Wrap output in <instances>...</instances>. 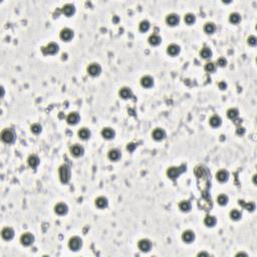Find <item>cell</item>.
<instances>
[{
	"label": "cell",
	"mask_w": 257,
	"mask_h": 257,
	"mask_svg": "<svg viewBox=\"0 0 257 257\" xmlns=\"http://www.w3.org/2000/svg\"><path fill=\"white\" fill-rule=\"evenodd\" d=\"M149 43H150L151 45H159L161 43V41H162V39H161V37L159 36V35H157V34H153V35H151L150 37H149Z\"/></svg>",
	"instance_id": "f1b7e54d"
},
{
	"label": "cell",
	"mask_w": 257,
	"mask_h": 257,
	"mask_svg": "<svg viewBox=\"0 0 257 257\" xmlns=\"http://www.w3.org/2000/svg\"><path fill=\"white\" fill-rule=\"evenodd\" d=\"M87 73L91 76H97L101 73V68L99 63H91L87 68Z\"/></svg>",
	"instance_id": "52a82bcc"
},
{
	"label": "cell",
	"mask_w": 257,
	"mask_h": 257,
	"mask_svg": "<svg viewBox=\"0 0 257 257\" xmlns=\"http://www.w3.org/2000/svg\"><path fill=\"white\" fill-rule=\"evenodd\" d=\"M59 36L61 39L64 40V41H69V40L74 37V31L70 28H63L60 31Z\"/></svg>",
	"instance_id": "9c48e42d"
},
{
	"label": "cell",
	"mask_w": 257,
	"mask_h": 257,
	"mask_svg": "<svg viewBox=\"0 0 257 257\" xmlns=\"http://www.w3.org/2000/svg\"><path fill=\"white\" fill-rule=\"evenodd\" d=\"M75 11V8L73 4H70V3H68V4H65L64 6L63 7V13L64 15H66V16H71Z\"/></svg>",
	"instance_id": "44dd1931"
},
{
	"label": "cell",
	"mask_w": 257,
	"mask_h": 257,
	"mask_svg": "<svg viewBox=\"0 0 257 257\" xmlns=\"http://www.w3.org/2000/svg\"><path fill=\"white\" fill-rule=\"evenodd\" d=\"M179 21H180V17L176 13H171L166 17V22L168 25H170V26H175V25H177L179 23Z\"/></svg>",
	"instance_id": "8fae6325"
},
{
	"label": "cell",
	"mask_w": 257,
	"mask_h": 257,
	"mask_svg": "<svg viewBox=\"0 0 257 257\" xmlns=\"http://www.w3.org/2000/svg\"><path fill=\"white\" fill-rule=\"evenodd\" d=\"M1 140L6 144H12L15 140V135L10 128H4L1 132Z\"/></svg>",
	"instance_id": "3957f363"
},
{
	"label": "cell",
	"mask_w": 257,
	"mask_h": 257,
	"mask_svg": "<svg viewBox=\"0 0 257 257\" xmlns=\"http://www.w3.org/2000/svg\"><path fill=\"white\" fill-rule=\"evenodd\" d=\"M253 183L256 184V175H254V176H253Z\"/></svg>",
	"instance_id": "681fc988"
},
{
	"label": "cell",
	"mask_w": 257,
	"mask_h": 257,
	"mask_svg": "<svg viewBox=\"0 0 257 257\" xmlns=\"http://www.w3.org/2000/svg\"><path fill=\"white\" fill-rule=\"evenodd\" d=\"M200 54H201V56H202L203 58L207 59V58H210L212 56V51H211V49H210L209 47H204L201 50Z\"/></svg>",
	"instance_id": "8d00e7d4"
},
{
	"label": "cell",
	"mask_w": 257,
	"mask_h": 257,
	"mask_svg": "<svg viewBox=\"0 0 257 257\" xmlns=\"http://www.w3.org/2000/svg\"><path fill=\"white\" fill-rule=\"evenodd\" d=\"M83 246V241L78 236H74V237H71L68 241V247L70 250L73 251H78L80 249V247Z\"/></svg>",
	"instance_id": "277c9868"
},
{
	"label": "cell",
	"mask_w": 257,
	"mask_h": 257,
	"mask_svg": "<svg viewBox=\"0 0 257 257\" xmlns=\"http://www.w3.org/2000/svg\"><path fill=\"white\" fill-rule=\"evenodd\" d=\"M239 204L241 205V206H244L246 210H248L249 212H253L254 210H255V204L252 203V202H249L247 204H245L243 202V200H239Z\"/></svg>",
	"instance_id": "d6a6232c"
},
{
	"label": "cell",
	"mask_w": 257,
	"mask_h": 257,
	"mask_svg": "<svg viewBox=\"0 0 257 257\" xmlns=\"http://www.w3.org/2000/svg\"><path fill=\"white\" fill-rule=\"evenodd\" d=\"M107 205H109V202H107V199L106 197H99L96 199V206L100 209H104V208H107Z\"/></svg>",
	"instance_id": "d6986e66"
},
{
	"label": "cell",
	"mask_w": 257,
	"mask_h": 257,
	"mask_svg": "<svg viewBox=\"0 0 257 257\" xmlns=\"http://www.w3.org/2000/svg\"><path fill=\"white\" fill-rule=\"evenodd\" d=\"M141 85H142V86L149 89V87L153 86L154 79H153L152 76H150V75H145V76H143V78L141 79Z\"/></svg>",
	"instance_id": "e0dca14e"
},
{
	"label": "cell",
	"mask_w": 257,
	"mask_h": 257,
	"mask_svg": "<svg viewBox=\"0 0 257 257\" xmlns=\"http://www.w3.org/2000/svg\"><path fill=\"white\" fill-rule=\"evenodd\" d=\"M247 42H248V44L252 45V46L256 45V43H257V38H256V36H254V35H251V36H249L248 39H247Z\"/></svg>",
	"instance_id": "b9f144b4"
},
{
	"label": "cell",
	"mask_w": 257,
	"mask_h": 257,
	"mask_svg": "<svg viewBox=\"0 0 257 257\" xmlns=\"http://www.w3.org/2000/svg\"><path fill=\"white\" fill-rule=\"evenodd\" d=\"M217 202L219 205H221V206H224V205H226L228 203V196L227 195H225V194H221L218 196L217 198Z\"/></svg>",
	"instance_id": "74e56055"
},
{
	"label": "cell",
	"mask_w": 257,
	"mask_h": 257,
	"mask_svg": "<svg viewBox=\"0 0 257 257\" xmlns=\"http://www.w3.org/2000/svg\"><path fill=\"white\" fill-rule=\"evenodd\" d=\"M179 209L182 212H189L191 210V204L189 201H182L179 203Z\"/></svg>",
	"instance_id": "f546056e"
},
{
	"label": "cell",
	"mask_w": 257,
	"mask_h": 257,
	"mask_svg": "<svg viewBox=\"0 0 257 257\" xmlns=\"http://www.w3.org/2000/svg\"><path fill=\"white\" fill-rule=\"evenodd\" d=\"M107 158L112 161H118L121 158V153L117 149H112V150H110L109 153H107Z\"/></svg>",
	"instance_id": "7402d4cb"
},
{
	"label": "cell",
	"mask_w": 257,
	"mask_h": 257,
	"mask_svg": "<svg viewBox=\"0 0 257 257\" xmlns=\"http://www.w3.org/2000/svg\"><path fill=\"white\" fill-rule=\"evenodd\" d=\"M198 256H207V257H209L210 255L207 252H200V253H198Z\"/></svg>",
	"instance_id": "7dc6e473"
},
{
	"label": "cell",
	"mask_w": 257,
	"mask_h": 257,
	"mask_svg": "<svg viewBox=\"0 0 257 257\" xmlns=\"http://www.w3.org/2000/svg\"><path fill=\"white\" fill-rule=\"evenodd\" d=\"M241 217H242V214L239 211V210H232V211L230 212V218L232 219L233 221H238Z\"/></svg>",
	"instance_id": "836d02e7"
},
{
	"label": "cell",
	"mask_w": 257,
	"mask_h": 257,
	"mask_svg": "<svg viewBox=\"0 0 257 257\" xmlns=\"http://www.w3.org/2000/svg\"><path fill=\"white\" fill-rule=\"evenodd\" d=\"M185 171H186V166H184V165L180 166V167H171L167 170V175L170 179L175 180Z\"/></svg>",
	"instance_id": "7a4b0ae2"
},
{
	"label": "cell",
	"mask_w": 257,
	"mask_h": 257,
	"mask_svg": "<svg viewBox=\"0 0 257 257\" xmlns=\"http://www.w3.org/2000/svg\"><path fill=\"white\" fill-rule=\"evenodd\" d=\"M219 87L221 90H225L226 87H227V85H226L224 81H221V83H219Z\"/></svg>",
	"instance_id": "bcb514c9"
},
{
	"label": "cell",
	"mask_w": 257,
	"mask_h": 257,
	"mask_svg": "<svg viewBox=\"0 0 257 257\" xmlns=\"http://www.w3.org/2000/svg\"><path fill=\"white\" fill-rule=\"evenodd\" d=\"M238 115H239V112L237 109H233L232 107V109H229L227 111V117L231 120H235L236 118L238 117Z\"/></svg>",
	"instance_id": "e575fe53"
},
{
	"label": "cell",
	"mask_w": 257,
	"mask_h": 257,
	"mask_svg": "<svg viewBox=\"0 0 257 257\" xmlns=\"http://www.w3.org/2000/svg\"><path fill=\"white\" fill-rule=\"evenodd\" d=\"M216 222H217V220H216L214 216H211V215H207L204 219V224L206 225L207 227H213L216 224Z\"/></svg>",
	"instance_id": "4316f807"
},
{
	"label": "cell",
	"mask_w": 257,
	"mask_h": 257,
	"mask_svg": "<svg viewBox=\"0 0 257 257\" xmlns=\"http://www.w3.org/2000/svg\"><path fill=\"white\" fill-rule=\"evenodd\" d=\"M68 205L64 203H58L56 204L54 207V212L58 215H64L68 213Z\"/></svg>",
	"instance_id": "9a60e30c"
},
{
	"label": "cell",
	"mask_w": 257,
	"mask_h": 257,
	"mask_svg": "<svg viewBox=\"0 0 257 257\" xmlns=\"http://www.w3.org/2000/svg\"><path fill=\"white\" fill-rule=\"evenodd\" d=\"M216 29V26L213 22H207L204 25V31L208 34H212Z\"/></svg>",
	"instance_id": "4dcf8cb0"
},
{
	"label": "cell",
	"mask_w": 257,
	"mask_h": 257,
	"mask_svg": "<svg viewBox=\"0 0 257 257\" xmlns=\"http://www.w3.org/2000/svg\"><path fill=\"white\" fill-rule=\"evenodd\" d=\"M27 163L30 168L35 169L39 165V158L36 155H30L27 159Z\"/></svg>",
	"instance_id": "ac0fdd59"
},
{
	"label": "cell",
	"mask_w": 257,
	"mask_h": 257,
	"mask_svg": "<svg viewBox=\"0 0 257 257\" xmlns=\"http://www.w3.org/2000/svg\"><path fill=\"white\" fill-rule=\"evenodd\" d=\"M58 49H59V47H58L57 43L50 42V43H48L47 45H46L45 47L42 48V51H43L44 54H55L58 51Z\"/></svg>",
	"instance_id": "8992f818"
},
{
	"label": "cell",
	"mask_w": 257,
	"mask_h": 257,
	"mask_svg": "<svg viewBox=\"0 0 257 257\" xmlns=\"http://www.w3.org/2000/svg\"><path fill=\"white\" fill-rule=\"evenodd\" d=\"M209 123L213 128H217V127H219L221 124H222V120H221V118L219 116L214 115V116H212L211 118H210Z\"/></svg>",
	"instance_id": "484cf974"
},
{
	"label": "cell",
	"mask_w": 257,
	"mask_h": 257,
	"mask_svg": "<svg viewBox=\"0 0 257 257\" xmlns=\"http://www.w3.org/2000/svg\"><path fill=\"white\" fill-rule=\"evenodd\" d=\"M70 152H71V155H74V157H80L84 155V152H85V149L84 147H81L80 145H74L73 147L70 148Z\"/></svg>",
	"instance_id": "2e32d148"
},
{
	"label": "cell",
	"mask_w": 257,
	"mask_h": 257,
	"mask_svg": "<svg viewBox=\"0 0 257 257\" xmlns=\"http://www.w3.org/2000/svg\"><path fill=\"white\" fill-rule=\"evenodd\" d=\"M138 247L142 252H149L152 248V242L149 239H141L138 243Z\"/></svg>",
	"instance_id": "5b68a950"
},
{
	"label": "cell",
	"mask_w": 257,
	"mask_h": 257,
	"mask_svg": "<svg viewBox=\"0 0 257 257\" xmlns=\"http://www.w3.org/2000/svg\"><path fill=\"white\" fill-rule=\"evenodd\" d=\"M216 178H217V180H218L219 182L224 183V182H226L228 180L229 173L227 171H225V170H221V171H219L217 174H216Z\"/></svg>",
	"instance_id": "603a6c76"
},
{
	"label": "cell",
	"mask_w": 257,
	"mask_h": 257,
	"mask_svg": "<svg viewBox=\"0 0 257 257\" xmlns=\"http://www.w3.org/2000/svg\"><path fill=\"white\" fill-rule=\"evenodd\" d=\"M217 64L219 66H226V64H227V60H226L224 57H220L217 60Z\"/></svg>",
	"instance_id": "7bdbcfd3"
},
{
	"label": "cell",
	"mask_w": 257,
	"mask_h": 257,
	"mask_svg": "<svg viewBox=\"0 0 257 257\" xmlns=\"http://www.w3.org/2000/svg\"><path fill=\"white\" fill-rule=\"evenodd\" d=\"M78 135L81 140H87V139H90V130H87L86 128H83L79 131Z\"/></svg>",
	"instance_id": "83f0119b"
},
{
	"label": "cell",
	"mask_w": 257,
	"mask_h": 257,
	"mask_svg": "<svg viewBox=\"0 0 257 257\" xmlns=\"http://www.w3.org/2000/svg\"><path fill=\"white\" fill-rule=\"evenodd\" d=\"M167 52L170 54V55H172V56L177 55L180 52V46L177 45V44L172 43V44H170L167 47Z\"/></svg>",
	"instance_id": "cb8c5ba5"
},
{
	"label": "cell",
	"mask_w": 257,
	"mask_h": 257,
	"mask_svg": "<svg viewBox=\"0 0 257 257\" xmlns=\"http://www.w3.org/2000/svg\"><path fill=\"white\" fill-rule=\"evenodd\" d=\"M120 96L124 100L130 99V97L133 96V92L128 87H123V89H121V90H120Z\"/></svg>",
	"instance_id": "d4e9b609"
},
{
	"label": "cell",
	"mask_w": 257,
	"mask_h": 257,
	"mask_svg": "<svg viewBox=\"0 0 257 257\" xmlns=\"http://www.w3.org/2000/svg\"><path fill=\"white\" fill-rule=\"evenodd\" d=\"M229 20H230V22H231V23L237 24V23L240 22L241 16H240V14H239V13H237V12H233V13H231V14H230Z\"/></svg>",
	"instance_id": "1f68e13d"
},
{
	"label": "cell",
	"mask_w": 257,
	"mask_h": 257,
	"mask_svg": "<svg viewBox=\"0 0 257 257\" xmlns=\"http://www.w3.org/2000/svg\"><path fill=\"white\" fill-rule=\"evenodd\" d=\"M205 70L209 71V73H212L215 70V64L213 63H207L205 64Z\"/></svg>",
	"instance_id": "60d3db41"
},
{
	"label": "cell",
	"mask_w": 257,
	"mask_h": 257,
	"mask_svg": "<svg viewBox=\"0 0 257 257\" xmlns=\"http://www.w3.org/2000/svg\"><path fill=\"white\" fill-rule=\"evenodd\" d=\"M240 255H243V256H246V257H247V254H246V253H243V252H239V253L236 254V256H240Z\"/></svg>",
	"instance_id": "c3c4849f"
},
{
	"label": "cell",
	"mask_w": 257,
	"mask_h": 257,
	"mask_svg": "<svg viewBox=\"0 0 257 257\" xmlns=\"http://www.w3.org/2000/svg\"><path fill=\"white\" fill-rule=\"evenodd\" d=\"M152 137H153L154 140H156V141H162L166 137V132L164 131L163 128H157L154 130V132L152 134Z\"/></svg>",
	"instance_id": "30bf717a"
},
{
	"label": "cell",
	"mask_w": 257,
	"mask_h": 257,
	"mask_svg": "<svg viewBox=\"0 0 257 257\" xmlns=\"http://www.w3.org/2000/svg\"><path fill=\"white\" fill-rule=\"evenodd\" d=\"M79 120H80V117L79 115V112H70L68 116V118H66V122H68L69 125H76L79 122Z\"/></svg>",
	"instance_id": "5bb4252c"
},
{
	"label": "cell",
	"mask_w": 257,
	"mask_h": 257,
	"mask_svg": "<svg viewBox=\"0 0 257 257\" xmlns=\"http://www.w3.org/2000/svg\"><path fill=\"white\" fill-rule=\"evenodd\" d=\"M136 144H134V143H130V144H128V146H127V150L128 152H133L134 150L136 149Z\"/></svg>",
	"instance_id": "ee69618b"
},
{
	"label": "cell",
	"mask_w": 257,
	"mask_h": 257,
	"mask_svg": "<svg viewBox=\"0 0 257 257\" xmlns=\"http://www.w3.org/2000/svg\"><path fill=\"white\" fill-rule=\"evenodd\" d=\"M182 239L186 243H192L195 239V233L192 230H186L182 234Z\"/></svg>",
	"instance_id": "7c38bea8"
},
{
	"label": "cell",
	"mask_w": 257,
	"mask_h": 257,
	"mask_svg": "<svg viewBox=\"0 0 257 257\" xmlns=\"http://www.w3.org/2000/svg\"><path fill=\"white\" fill-rule=\"evenodd\" d=\"M58 173H59V179L61 183L63 184H66L69 182L70 180V169L68 165H61L59 167V170H58Z\"/></svg>",
	"instance_id": "6da1fadb"
},
{
	"label": "cell",
	"mask_w": 257,
	"mask_h": 257,
	"mask_svg": "<svg viewBox=\"0 0 257 257\" xmlns=\"http://www.w3.org/2000/svg\"><path fill=\"white\" fill-rule=\"evenodd\" d=\"M150 28V22L148 21V20H143V21L140 23L139 25V29H140V31L142 32H146Z\"/></svg>",
	"instance_id": "d590c367"
},
{
	"label": "cell",
	"mask_w": 257,
	"mask_h": 257,
	"mask_svg": "<svg viewBox=\"0 0 257 257\" xmlns=\"http://www.w3.org/2000/svg\"><path fill=\"white\" fill-rule=\"evenodd\" d=\"M34 241V237L32 234L30 233H24L21 235V237H20V242L23 246H29L33 243Z\"/></svg>",
	"instance_id": "ba28073f"
},
{
	"label": "cell",
	"mask_w": 257,
	"mask_h": 257,
	"mask_svg": "<svg viewBox=\"0 0 257 257\" xmlns=\"http://www.w3.org/2000/svg\"><path fill=\"white\" fill-rule=\"evenodd\" d=\"M236 134H237V135H239V136H243L244 134H245V128L243 127H239L237 128V131H236Z\"/></svg>",
	"instance_id": "f6af8a7d"
},
{
	"label": "cell",
	"mask_w": 257,
	"mask_h": 257,
	"mask_svg": "<svg viewBox=\"0 0 257 257\" xmlns=\"http://www.w3.org/2000/svg\"><path fill=\"white\" fill-rule=\"evenodd\" d=\"M30 128H31V132L35 134V135H38V134L41 132V126L39 124H33Z\"/></svg>",
	"instance_id": "ab89813d"
},
{
	"label": "cell",
	"mask_w": 257,
	"mask_h": 257,
	"mask_svg": "<svg viewBox=\"0 0 257 257\" xmlns=\"http://www.w3.org/2000/svg\"><path fill=\"white\" fill-rule=\"evenodd\" d=\"M115 135H116L115 131L111 128H105L104 130L101 131V136L105 139H107V140H111V139L115 137Z\"/></svg>",
	"instance_id": "ffe728a7"
},
{
	"label": "cell",
	"mask_w": 257,
	"mask_h": 257,
	"mask_svg": "<svg viewBox=\"0 0 257 257\" xmlns=\"http://www.w3.org/2000/svg\"><path fill=\"white\" fill-rule=\"evenodd\" d=\"M1 235H2V238L4 240H11L13 237H14V231L12 228H10V227H5L2 229L1 231Z\"/></svg>",
	"instance_id": "4fadbf2b"
},
{
	"label": "cell",
	"mask_w": 257,
	"mask_h": 257,
	"mask_svg": "<svg viewBox=\"0 0 257 257\" xmlns=\"http://www.w3.org/2000/svg\"><path fill=\"white\" fill-rule=\"evenodd\" d=\"M185 22L187 24H193L195 21H196V16L193 13H187L185 15Z\"/></svg>",
	"instance_id": "f35d334b"
}]
</instances>
